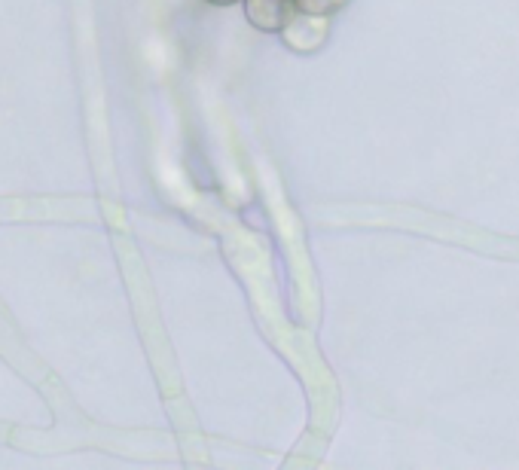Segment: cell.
<instances>
[{
	"mask_svg": "<svg viewBox=\"0 0 519 470\" xmlns=\"http://www.w3.org/2000/svg\"><path fill=\"white\" fill-rule=\"evenodd\" d=\"M297 13H309V16H333L339 13L349 0H294Z\"/></svg>",
	"mask_w": 519,
	"mask_h": 470,
	"instance_id": "obj_2",
	"label": "cell"
},
{
	"mask_svg": "<svg viewBox=\"0 0 519 470\" xmlns=\"http://www.w3.org/2000/svg\"><path fill=\"white\" fill-rule=\"evenodd\" d=\"M211 7H233V4H239V0H208Z\"/></svg>",
	"mask_w": 519,
	"mask_h": 470,
	"instance_id": "obj_3",
	"label": "cell"
},
{
	"mask_svg": "<svg viewBox=\"0 0 519 470\" xmlns=\"http://www.w3.org/2000/svg\"><path fill=\"white\" fill-rule=\"evenodd\" d=\"M245 19L263 34H281V28L297 16L294 0H242Z\"/></svg>",
	"mask_w": 519,
	"mask_h": 470,
	"instance_id": "obj_1",
	"label": "cell"
}]
</instances>
